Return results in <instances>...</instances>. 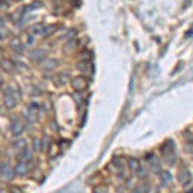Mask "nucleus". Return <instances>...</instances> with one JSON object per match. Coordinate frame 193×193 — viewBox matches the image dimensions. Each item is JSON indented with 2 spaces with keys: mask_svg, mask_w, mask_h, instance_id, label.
Returning <instances> with one entry per match:
<instances>
[{
  "mask_svg": "<svg viewBox=\"0 0 193 193\" xmlns=\"http://www.w3.org/2000/svg\"><path fill=\"white\" fill-rule=\"evenodd\" d=\"M161 152L166 159L167 164H174L176 160L175 156V147H174V142L173 140H167L166 143H164V146L161 147Z\"/></svg>",
  "mask_w": 193,
  "mask_h": 193,
  "instance_id": "f257e3e1",
  "label": "nucleus"
},
{
  "mask_svg": "<svg viewBox=\"0 0 193 193\" xmlns=\"http://www.w3.org/2000/svg\"><path fill=\"white\" fill-rule=\"evenodd\" d=\"M71 85L75 90H77V92H81V90L86 89L88 86V80L85 79V77L83 76H76L73 77V79L71 80Z\"/></svg>",
  "mask_w": 193,
  "mask_h": 193,
  "instance_id": "f03ea898",
  "label": "nucleus"
},
{
  "mask_svg": "<svg viewBox=\"0 0 193 193\" xmlns=\"http://www.w3.org/2000/svg\"><path fill=\"white\" fill-rule=\"evenodd\" d=\"M14 173L16 171L9 166L8 164H1V169H0V175H1V179L3 180H10L14 176Z\"/></svg>",
  "mask_w": 193,
  "mask_h": 193,
  "instance_id": "7ed1b4c3",
  "label": "nucleus"
},
{
  "mask_svg": "<svg viewBox=\"0 0 193 193\" xmlns=\"http://www.w3.org/2000/svg\"><path fill=\"white\" fill-rule=\"evenodd\" d=\"M24 126L22 124V121H19L18 118H13L12 121H10V130L14 135H19L23 131Z\"/></svg>",
  "mask_w": 193,
  "mask_h": 193,
  "instance_id": "20e7f679",
  "label": "nucleus"
},
{
  "mask_svg": "<svg viewBox=\"0 0 193 193\" xmlns=\"http://www.w3.org/2000/svg\"><path fill=\"white\" fill-rule=\"evenodd\" d=\"M39 110V104L37 103H30L29 107H27V112H26V117L29 118L30 121H34L36 118V113Z\"/></svg>",
  "mask_w": 193,
  "mask_h": 193,
  "instance_id": "39448f33",
  "label": "nucleus"
},
{
  "mask_svg": "<svg viewBox=\"0 0 193 193\" xmlns=\"http://www.w3.org/2000/svg\"><path fill=\"white\" fill-rule=\"evenodd\" d=\"M4 106L6 108H9V110H12V108H14L17 106V99H16V97L13 95L12 93L6 92L5 97H4Z\"/></svg>",
  "mask_w": 193,
  "mask_h": 193,
  "instance_id": "423d86ee",
  "label": "nucleus"
},
{
  "mask_svg": "<svg viewBox=\"0 0 193 193\" xmlns=\"http://www.w3.org/2000/svg\"><path fill=\"white\" fill-rule=\"evenodd\" d=\"M191 171H189L188 169H182L180 171H179L178 174V179L179 182H180L182 184H187L189 180H191Z\"/></svg>",
  "mask_w": 193,
  "mask_h": 193,
  "instance_id": "0eeeda50",
  "label": "nucleus"
},
{
  "mask_svg": "<svg viewBox=\"0 0 193 193\" xmlns=\"http://www.w3.org/2000/svg\"><path fill=\"white\" fill-rule=\"evenodd\" d=\"M14 171H16V174H18V175H24V174H26L27 171H29V166H27L26 161H19V162L16 165Z\"/></svg>",
  "mask_w": 193,
  "mask_h": 193,
  "instance_id": "6e6552de",
  "label": "nucleus"
},
{
  "mask_svg": "<svg viewBox=\"0 0 193 193\" xmlns=\"http://www.w3.org/2000/svg\"><path fill=\"white\" fill-rule=\"evenodd\" d=\"M10 47H12V49L16 52L17 54H22V43L19 41V39H17V37H14V39H12V41H10Z\"/></svg>",
  "mask_w": 193,
  "mask_h": 193,
  "instance_id": "1a4fd4ad",
  "label": "nucleus"
},
{
  "mask_svg": "<svg viewBox=\"0 0 193 193\" xmlns=\"http://www.w3.org/2000/svg\"><path fill=\"white\" fill-rule=\"evenodd\" d=\"M45 57V53H44V50L43 49H39V50H35L32 52V54L30 55V58H31V61H34V62H40L41 59H43Z\"/></svg>",
  "mask_w": 193,
  "mask_h": 193,
  "instance_id": "9d476101",
  "label": "nucleus"
},
{
  "mask_svg": "<svg viewBox=\"0 0 193 193\" xmlns=\"http://www.w3.org/2000/svg\"><path fill=\"white\" fill-rule=\"evenodd\" d=\"M160 180L164 185H167L171 182V174L169 171H161L160 173Z\"/></svg>",
  "mask_w": 193,
  "mask_h": 193,
  "instance_id": "9b49d317",
  "label": "nucleus"
},
{
  "mask_svg": "<svg viewBox=\"0 0 193 193\" xmlns=\"http://www.w3.org/2000/svg\"><path fill=\"white\" fill-rule=\"evenodd\" d=\"M43 30H44V26L43 24H40V23H37V24H34V26H31L30 29H29V32L30 34H34V35H36V34H43Z\"/></svg>",
  "mask_w": 193,
  "mask_h": 193,
  "instance_id": "f8f14e48",
  "label": "nucleus"
},
{
  "mask_svg": "<svg viewBox=\"0 0 193 193\" xmlns=\"http://www.w3.org/2000/svg\"><path fill=\"white\" fill-rule=\"evenodd\" d=\"M128 165H129V167H130V170H131V171H135L136 169H139V167H140V165H139V160L134 159V157H130V159H129Z\"/></svg>",
  "mask_w": 193,
  "mask_h": 193,
  "instance_id": "ddd939ff",
  "label": "nucleus"
},
{
  "mask_svg": "<svg viewBox=\"0 0 193 193\" xmlns=\"http://www.w3.org/2000/svg\"><path fill=\"white\" fill-rule=\"evenodd\" d=\"M148 184L147 183H143V184H139L138 187L134 188V191H133V193H147L148 192Z\"/></svg>",
  "mask_w": 193,
  "mask_h": 193,
  "instance_id": "4468645a",
  "label": "nucleus"
},
{
  "mask_svg": "<svg viewBox=\"0 0 193 193\" xmlns=\"http://www.w3.org/2000/svg\"><path fill=\"white\" fill-rule=\"evenodd\" d=\"M55 29H57V26H54V24H49V26L47 27H44V30H43V36H49V35H52L55 31Z\"/></svg>",
  "mask_w": 193,
  "mask_h": 193,
  "instance_id": "2eb2a0df",
  "label": "nucleus"
},
{
  "mask_svg": "<svg viewBox=\"0 0 193 193\" xmlns=\"http://www.w3.org/2000/svg\"><path fill=\"white\" fill-rule=\"evenodd\" d=\"M1 66H3V68L6 70L8 72H12V71H13V68H14L13 63H10L9 61H5V59H3V61H1Z\"/></svg>",
  "mask_w": 193,
  "mask_h": 193,
  "instance_id": "dca6fc26",
  "label": "nucleus"
},
{
  "mask_svg": "<svg viewBox=\"0 0 193 193\" xmlns=\"http://www.w3.org/2000/svg\"><path fill=\"white\" fill-rule=\"evenodd\" d=\"M75 47H76V41H75V40H70L68 43L65 45V48H63V50H65V52H71V50H72V49L75 48Z\"/></svg>",
  "mask_w": 193,
  "mask_h": 193,
  "instance_id": "f3484780",
  "label": "nucleus"
},
{
  "mask_svg": "<svg viewBox=\"0 0 193 193\" xmlns=\"http://www.w3.org/2000/svg\"><path fill=\"white\" fill-rule=\"evenodd\" d=\"M32 144H34V149L35 151H40L41 148H43V146H41V140L39 139V138H35L34 139Z\"/></svg>",
  "mask_w": 193,
  "mask_h": 193,
  "instance_id": "a211bd4d",
  "label": "nucleus"
},
{
  "mask_svg": "<svg viewBox=\"0 0 193 193\" xmlns=\"http://www.w3.org/2000/svg\"><path fill=\"white\" fill-rule=\"evenodd\" d=\"M14 146L17 147V148H24V147H26V140L24 139H17L14 142Z\"/></svg>",
  "mask_w": 193,
  "mask_h": 193,
  "instance_id": "6ab92c4d",
  "label": "nucleus"
},
{
  "mask_svg": "<svg viewBox=\"0 0 193 193\" xmlns=\"http://www.w3.org/2000/svg\"><path fill=\"white\" fill-rule=\"evenodd\" d=\"M21 157H22L24 161H29V160H31V152L26 148V149H24L23 152H22V154H21Z\"/></svg>",
  "mask_w": 193,
  "mask_h": 193,
  "instance_id": "aec40b11",
  "label": "nucleus"
},
{
  "mask_svg": "<svg viewBox=\"0 0 193 193\" xmlns=\"http://www.w3.org/2000/svg\"><path fill=\"white\" fill-rule=\"evenodd\" d=\"M89 57H90V52H83V54H80V58L85 59L86 62H88V59H89Z\"/></svg>",
  "mask_w": 193,
  "mask_h": 193,
  "instance_id": "412c9836",
  "label": "nucleus"
},
{
  "mask_svg": "<svg viewBox=\"0 0 193 193\" xmlns=\"http://www.w3.org/2000/svg\"><path fill=\"white\" fill-rule=\"evenodd\" d=\"M10 192H12V193H23L18 187H12V188H10Z\"/></svg>",
  "mask_w": 193,
  "mask_h": 193,
  "instance_id": "4be33fe9",
  "label": "nucleus"
},
{
  "mask_svg": "<svg viewBox=\"0 0 193 193\" xmlns=\"http://www.w3.org/2000/svg\"><path fill=\"white\" fill-rule=\"evenodd\" d=\"M94 193H107V191L106 189H102L100 187H98V188L94 189Z\"/></svg>",
  "mask_w": 193,
  "mask_h": 193,
  "instance_id": "5701e85b",
  "label": "nucleus"
}]
</instances>
